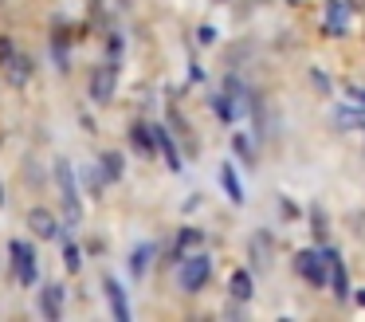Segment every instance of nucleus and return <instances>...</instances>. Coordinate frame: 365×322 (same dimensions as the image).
I'll list each match as a JSON object with an SVG mask.
<instances>
[{
    "instance_id": "obj_1",
    "label": "nucleus",
    "mask_w": 365,
    "mask_h": 322,
    "mask_svg": "<svg viewBox=\"0 0 365 322\" xmlns=\"http://www.w3.org/2000/svg\"><path fill=\"white\" fill-rule=\"evenodd\" d=\"M56 185H59V201H63V216L75 228L83 220V208H79V185H75V173L67 161H56Z\"/></svg>"
},
{
    "instance_id": "obj_2",
    "label": "nucleus",
    "mask_w": 365,
    "mask_h": 322,
    "mask_svg": "<svg viewBox=\"0 0 365 322\" xmlns=\"http://www.w3.org/2000/svg\"><path fill=\"white\" fill-rule=\"evenodd\" d=\"M208 275H212V259L205 256V251H197V256H185L181 267H177V283H181V291H200L208 283Z\"/></svg>"
},
{
    "instance_id": "obj_3",
    "label": "nucleus",
    "mask_w": 365,
    "mask_h": 322,
    "mask_svg": "<svg viewBox=\"0 0 365 322\" xmlns=\"http://www.w3.org/2000/svg\"><path fill=\"white\" fill-rule=\"evenodd\" d=\"M12 251V267H16V279L24 283V287H32L36 283V248L28 240H12L9 243Z\"/></svg>"
},
{
    "instance_id": "obj_4",
    "label": "nucleus",
    "mask_w": 365,
    "mask_h": 322,
    "mask_svg": "<svg viewBox=\"0 0 365 322\" xmlns=\"http://www.w3.org/2000/svg\"><path fill=\"white\" fill-rule=\"evenodd\" d=\"M294 271H299L302 279L310 283V287H322V283H326V271H330V267H326L322 251H299V256H294Z\"/></svg>"
},
{
    "instance_id": "obj_5",
    "label": "nucleus",
    "mask_w": 365,
    "mask_h": 322,
    "mask_svg": "<svg viewBox=\"0 0 365 322\" xmlns=\"http://www.w3.org/2000/svg\"><path fill=\"white\" fill-rule=\"evenodd\" d=\"M114 86H118V67H114V63L95 67V75H91V99H95V102H110L114 99Z\"/></svg>"
},
{
    "instance_id": "obj_6",
    "label": "nucleus",
    "mask_w": 365,
    "mask_h": 322,
    "mask_svg": "<svg viewBox=\"0 0 365 322\" xmlns=\"http://www.w3.org/2000/svg\"><path fill=\"white\" fill-rule=\"evenodd\" d=\"M103 291H106V303H110V314L118 322H130V303H126V291H122V283H114V275H106L103 279Z\"/></svg>"
},
{
    "instance_id": "obj_7",
    "label": "nucleus",
    "mask_w": 365,
    "mask_h": 322,
    "mask_svg": "<svg viewBox=\"0 0 365 322\" xmlns=\"http://www.w3.org/2000/svg\"><path fill=\"white\" fill-rule=\"evenodd\" d=\"M326 28L334 36H346L349 31V4L346 0H326Z\"/></svg>"
},
{
    "instance_id": "obj_8",
    "label": "nucleus",
    "mask_w": 365,
    "mask_h": 322,
    "mask_svg": "<svg viewBox=\"0 0 365 322\" xmlns=\"http://www.w3.org/2000/svg\"><path fill=\"white\" fill-rule=\"evenodd\" d=\"M28 228H32L40 240H56V236H59V224H56V216H51L48 208H32V212H28Z\"/></svg>"
},
{
    "instance_id": "obj_9",
    "label": "nucleus",
    "mask_w": 365,
    "mask_h": 322,
    "mask_svg": "<svg viewBox=\"0 0 365 322\" xmlns=\"http://www.w3.org/2000/svg\"><path fill=\"white\" fill-rule=\"evenodd\" d=\"M40 311L48 314L51 322H56L59 314H63V287H59V283H51V287H43V291H40Z\"/></svg>"
},
{
    "instance_id": "obj_10",
    "label": "nucleus",
    "mask_w": 365,
    "mask_h": 322,
    "mask_svg": "<svg viewBox=\"0 0 365 322\" xmlns=\"http://www.w3.org/2000/svg\"><path fill=\"white\" fill-rule=\"evenodd\" d=\"M130 138H134L138 154H145V157H150L153 149H158V126H142V122H138L134 130H130Z\"/></svg>"
},
{
    "instance_id": "obj_11",
    "label": "nucleus",
    "mask_w": 365,
    "mask_h": 322,
    "mask_svg": "<svg viewBox=\"0 0 365 322\" xmlns=\"http://www.w3.org/2000/svg\"><path fill=\"white\" fill-rule=\"evenodd\" d=\"M158 149H161V154H165L169 169H173V173H181V149H177L173 134H169V130H161V126H158Z\"/></svg>"
},
{
    "instance_id": "obj_12",
    "label": "nucleus",
    "mask_w": 365,
    "mask_h": 322,
    "mask_svg": "<svg viewBox=\"0 0 365 322\" xmlns=\"http://www.w3.org/2000/svg\"><path fill=\"white\" fill-rule=\"evenodd\" d=\"M220 185H224V193H228L232 204H244V188H240V177H236L232 165H224V169H220Z\"/></svg>"
},
{
    "instance_id": "obj_13",
    "label": "nucleus",
    "mask_w": 365,
    "mask_h": 322,
    "mask_svg": "<svg viewBox=\"0 0 365 322\" xmlns=\"http://www.w3.org/2000/svg\"><path fill=\"white\" fill-rule=\"evenodd\" d=\"M252 259H255V267H267L271 263V236L267 232H255V240H252Z\"/></svg>"
},
{
    "instance_id": "obj_14",
    "label": "nucleus",
    "mask_w": 365,
    "mask_h": 322,
    "mask_svg": "<svg viewBox=\"0 0 365 322\" xmlns=\"http://www.w3.org/2000/svg\"><path fill=\"white\" fill-rule=\"evenodd\" d=\"M228 291H232L236 303H247V298H252V271H236L232 283H228Z\"/></svg>"
},
{
    "instance_id": "obj_15",
    "label": "nucleus",
    "mask_w": 365,
    "mask_h": 322,
    "mask_svg": "<svg viewBox=\"0 0 365 322\" xmlns=\"http://www.w3.org/2000/svg\"><path fill=\"white\" fill-rule=\"evenodd\" d=\"M150 259H153V243H138L134 248V256H130V271L142 279L145 275V267H150Z\"/></svg>"
},
{
    "instance_id": "obj_16",
    "label": "nucleus",
    "mask_w": 365,
    "mask_h": 322,
    "mask_svg": "<svg viewBox=\"0 0 365 322\" xmlns=\"http://www.w3.org/2000/svg\"><path fill=\"white\" fill-rule=\"evenodd\" d=\"M334 122H338V126H365V110L338 106V110H334Z\"/></svg>"
},
{
    "instance_id": "obj_17",
    "label": "nucleus",
    "mask_w": 365,
    "mask_h": 322,
    "mask_svg": "<svg viewBox=\"0 0 365 322\" xmlns=\"http://www.w3.org/2000/svg\"><path fill=\"white\" fill-rule=\"evenodd\" d=\"M12 63H16V44H12V36H0V67L12 71Z\"/></svg>"
},
{
    "instance_id": "obj_18",
    "label": "nucleus",
    "mask_w": 365,
    "mask_h": 322,
    "mask_svg": "<svg viewBox=\"0 0 365 322\" xmlns=\"http://www.w3.org/2000/svg\"><path fill=\"white\" fill-rule=\"evenodd\" d=\"M200 240H205V236H200L197 228H185L181 240H177V248H173V256H177V259H185V248H192V243H200Z\"/></svg>"
},
{
    "instance_id": "obj_19",
    "label": "nucleus",
    "mask_w": 365,
    "mask_h": 322,
    "mask_svg": "<svg viewBox=\"0 0 365 322\" xmlns=\"http://www.w3.org/2000/svg\"><path fill=\"white\" fill-rule=\"evenodd\" d=\"M103 173H106L110 181H118V177H122V157H118V154H103Z\"/></svg>"
},
{
    "instance_id": "obj_20",
    "label": "nucleus",
    "mask_w": 365,
    "mask_h": 322,
    "mask_svg": "<svg viewBox=\"0 0 365 322\" xmlns=\"http://www.w3.org/2000/svg\"><path fill=\"white\" fill-rule=\"evenodd\" d=\"M212 106H216V114H220L224 122H232V118H236V106H232V99H224V94H216Z\"/></svg>"
},
{
    "instance_id": "obj_21",
    "label": "nucleus",
    "mask_w": 365,
    "mask_h": 322,
    "mask_svg": "<svg viewBox=\"0 0 365 322\" xmlns=\"http://www.w3.org/2000/svg\"><path fill=\"white\" fill-rule=\"evenodd\" d=\"M63 263H67V271H71V275L83 267L79 263V248H75V243H67V248H63Z\"/></svg>"
},
{
    "instance_id": "obj_22",
    "label": "nucleus",
    "mask_w": 365,
    "mask_h": 322,
    "mask_svg": "<svg viewBox=\"0 0 365 322\" xmlns=\"http://www.w3.org/2000/svg\"><path fill=\"white\" fill-rule=\"evenodd\" d=\"M232 146H236V154H244L247 161H252V146H247V138H244V134H236V138H232Z\"/></svg>"
},
{
    "instance_id": "obj_23",
    "label": "nucleus",
    "mask_w": 365,
    "mask_h": 322,
    "mask_svg": "<svg viewBox=\"0 0 365 322\" xmlns=\"http://www.w3.org/2000/svg\"><path fill=\"white\" fill-rule=\"evenodd\" d=\"M349 99H357V106H365V86H349Z\"/></svg>"
},
{
    "instance_id": "obj_24",
    "label": "nucleus",
    "mask_w": 365,
    "mask_h": 322,
    "mask_svg": "<svg viewBox=\"0 0 365 322\" xmlns=\"http://www.w3.org/2000/svg\"><path fill=\"white\" fill-rule=\"evenodd\" d=\"M357 306H365V291H357Z\"/></svg>"
},
{
    "instance_id": "obj_25",
    "label": "nucleus",
    "mask_w": 365,
    "mask_h": 322,
    "mask_svg": "<svg viewBox=\"0 0 365 322\" xmlns=\"http://www.w3.org/2000/svg\"><path fill=\"white\" fill-rule=\"evenodd\" d=\"M0 204H4V185H0Z\"/></svg>"
},
{
    "instance_id": "obj_26",
    "label": "nucleus",
    "mask_w": 365,
    "mask_h": 322,
    "mask_svg": "<svg viewBox=\"0 0 365 322\" xmlns=\"http://www.w3.org/2000/svg\"><path fill=\"white\" fill-rule=\"evenodd\" d=\"M354 4H361V0H354Z\"/></svg>"
},
{
    "instance_id": "obj_27",
    "label": "nucleus",
    "mask_w": 365,
    "mask_h": 322,
    "mask_svg": "<svg viewBox=\"0 0 365 322\" xmlns=\"http://www.w3.org/2000/svg\"><path fill=\"white\" fill-rule=\"evenodd\" d=\"M291 4H299V0H291Z\"/></svg>"
}]
</instances>
